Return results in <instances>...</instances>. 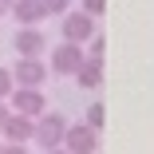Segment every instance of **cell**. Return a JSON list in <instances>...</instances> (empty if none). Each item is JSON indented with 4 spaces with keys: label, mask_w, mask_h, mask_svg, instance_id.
I'll return each instance as SVG.
<instances>
[{
    "label": "cell",
    "mask_w": 154,
    "mask_h": 154,
    "mask_svg": "<svg viewBox=\"0 0 154 154\" xmlns=\"http://www.w3.org/2000/svg\"><path fill=\"white\" fill-rule=\"evenodd\" d=\"M83 12H91V16H103V12H107V0H83Z\"/></svg>",
    "instance_id": "obj_15"
},
{
    "label": "cell",
    "mask_w": 154,
    "mask_h": 154,
    "mask_svg": "<svg viewBox=\"0 0 154 154\" xmlns=\"http://www.w3.org/2000/svg\"><path fill=\"white\" fill-rule=\"evenodd\" d=\"M67 127L71 122L63 119V115H51V111H44L40 119H36V146H44V150H55V146H63V134H67Z\"/></svg>",
    "instance_id": "obj_1"
},
{
    "label": "cell",
    "mask_w": 154,
    "mask_h": 154,
    "mask_svg": "<svg viewBox=\"0 0 154 154\" xmlns=\"http://www.w3.org/2000/svg\"><path fill=\"white\" fill-rule=\"evenodd\" d=\"M8 115H12V111L4 107V99H0V131H4V122H8Z\"/></svg>",
    "instance_id": "obj_17"
},
{
    "label": "cell",
    "mask_w": 154,
    "mask_h": 154,
    "mask_svg": "<svg viewBox=\"0 0 154 154\" xmlns=\"http://www.w3.org/2000/svg\"><path fill=\"white\" fill-rule=\"evenodd\" d=\"M12 91H16V79H12V71H8V67H0V99H8Z\"/></svg>",
    "instance_id": "obj_13"
},
{
    "label": "cell",
    "mask_w": 154,
    "mask_h": 154,
    "mask_svg": "<svg viewBox=\"0 0 154 154\" xmlns=\"http://www.w3.org/2000/svg\"><path fill=\"white\" fill-rule=\"evenodd\" d=\"M0 134H4V142H32V134H36V119H28V115H8V122H4V131H0Z\"/></svg>",
    "instance_id": "obj_8"
},
{
    "label": "cell",
    "mask_w": 154,
    "mask_h": 154,
    "mask_svg": "<svg viewBox=\"0 0 154 154\" xmlns=\"http://www.w3.org/2000/svg\"><path fill=\"white\" fill-rule=\"evenodd\" d=\"M12 4H16V0H0V16H8V12H12Z\"/></svg>",
    "instance_id": "obj_18"
},
{
    "label": "cell",
    "mask_w": 154,
    "mask_h": 154,
    "mask_svg": "<svg viewBox=\"0 0 154 154\" xmlns=\"http://www.w3.org/2000/svg\"><path fill=\"white\" fill-rule=\"evenodd\" d=\"M8 99H12V111L16 115H28V119H40L48 111V99H44L40 87H16Z\"/></svg>",
    "instance_id": "obj_3"
},
{
    "label": "cell",
    "mask_w": 154,
    "mask_h": 154,
    "mask_svg": "<svg viewBox=\"0 0 154 154\" xmlns=\"http://www.w3.org/2000/svg\"><path fill=\"white\" fill-rule=\"evenodd\" d=\"M103 122H107V111H103V103H91V107H87V127H95V131H99Z\"/></svg>",
    "instance_id": "obj_11"
},
{
    "label": "cell",
    "mask_w": 154,
    "mask_h": 154,
    "mask_svg": "<svg viewBox=\"0 0 154 154\" xmlns=\"http://www.w3.org/2000/svg\"><path fill=\"white\" fill-rule=\"evenodd\" d=\"M95 146H99L95 127H87V122L67 127V134H63V150H67V154H95Z\"/></svg>",
    "instance_id": "obj_5"
},
{
    "label": "cell",
    "mask_w": 154,
    "mask_h": 154,
    "mask_svg": "<svg viewBox=\"0 0 154 154\" xmlns=\"http://www.w3.org/2000/svg\"><path fill=\"white\" fill-rule=\"evenodd\" d=\"M91 36H95V16L91 12H63V40L71 44H87Z\"/></svg>",
    "instance_id": "obj_4"
},
{
    "label": "cell",
    "mask_w": 154,
    "mask_h": 154,
    "mask_svg": "<svg viewBox=\"0 0 154 154\" xmlns=\"http://www.w3.org/2000/svg\"><path fill=\"white\" fill-rule=\"evenodd\" d=\"M44 154H67V150H63V146H55V150H44Z\"/></svg>",
    "instance_id": "obj_19"
},
{
    "label": "cell",
    "mask_w": 154,
    "mask_h": 154,
    "mask_svg": "<svg viewBox=\"0 0 154 154\" xmlns=\"http://www.w3.org/2000/svg\"><path fill=\"white\" fill-rule=\"evenodd\" d=\"M0 154H28V146H20V142H4V146H0Z\"/></svg>",
    "instance_id": "obj_16"
},
{
    "label": "cell",
    "mask_w": 154,
    "mask_h": 154,
    "mask_svg": "<svg viewBox=\"0 0 154 154\" xmlns=\"http://www.w3.org/2000/svg\"><path fill=\"white\" fill-rule=\"evenodd\" d=\"M75 79H79V87H99L103 83V63H99V59H83V67L75 71Z\"/></svg>",
    "instance_id": "obj_10"
},
{
    "label": "cell",
    "mask_w": 154,
    "mask_h": 154,
    "mask_svg": "<svg viewBox=\"0 0 154 154\" xmlns=\"http://www.w3.org/2000/svg\"><path fill=\"white\" fill-rule=\"evenodd\" d=\"M83 59H87V51H83L79 44L63 40V44L51 51V71H55V75H75V71L83 67Z\"/></svg>",
    "instance_id": "obj_2"
},
{
    "label": "cell",
    "mask_w": 154,
    "mask_h": 154,
    "mask_svg": "<svg viewBox=\"0 0 154 154\" xmlns=\"http://www.w3.org/2000/svg\"><path fill=\"white\" fill-rule=\"evenodd\" d=\"M40 4L48 8V16H63V12H67V4H71V0H40Z\"/></svg>",
    "instance_id": "obj_14"
},
{
    "label": "cell",
    "mask_w": 154,
    "mask_h": 154,
    "mask_svg": "<svg viewBox=\"0 0 154 154\" xmlns=\"http://www.w3.org/2000/svg\"><path fill=\"white\" fill-rule=\"evenodd\" d=\"M12 16L20 20V28H40V20L48 16V8L40 4V0H16V4H12Z\"/></svg>",
    "instance_id": "obj_9"
},
{
    "label": "cell",
    "mask_w": 154,
    "mask_h": 154,
    "mask_svg": "<svg viewBox=\"0 0 154 154\" xmlns=\"http://www.w3.org/2000/svg\"><path fill=\"white\" fill-rule=\"evenodd\" d=\"M12 48H16L24 59H36V55H44V51H48V36L40 32V28H20L16 40H12Z\"/></svg>",
    "instance_id": "obj_7"
},
{
    "label": "cell",
    "mask_w": 154,
    "mask_h": 154,
    "mask_svg": "<svg viewBox=\"0 0 154 154\" xmlns=\"http://www.w3.org/2000/svg\"><path fill=\"white\" fill-rule=\"evenodd\" d=\"M87 44H91V48H87V59H99V63H103V51H107V40H103V36H91Z\"/></svg>",
    "instance_id": "obj_12"
},
{
    "label": "cell",
    "mask_w": 154,
    "mask_h": 154,
    "mask_svg": "<svg viewBox=\"0 0 154 154\" xmlns=\"http://www.w3.org/2000/svg\"><path fill=\"white\" fill-rule=\"evenodd\" d=\"M12 79H16V87H40L44 79H48V63L36 55V59H24L20 55V63L12 67Z\"/></svg>",
    "instance_id": "obj_6"
}]
</instances>
